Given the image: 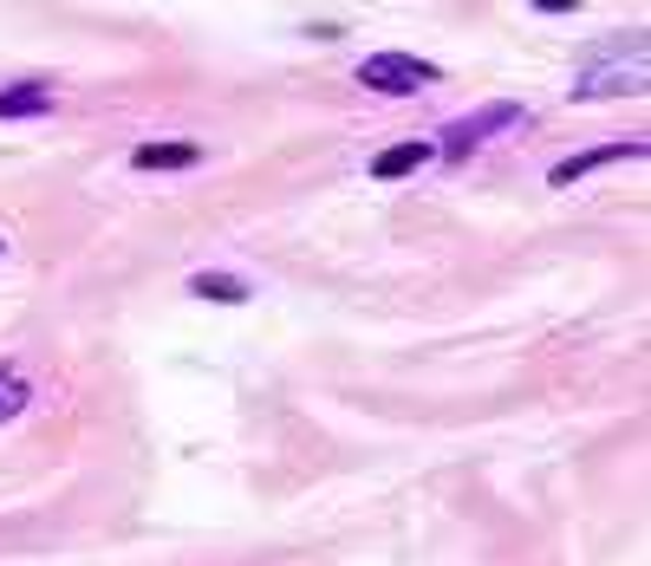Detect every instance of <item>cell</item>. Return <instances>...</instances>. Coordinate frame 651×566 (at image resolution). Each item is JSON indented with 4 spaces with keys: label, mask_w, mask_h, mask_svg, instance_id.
Here are the masks:
<instances>
[{
    "label": "cell",
    "mask_w": 651,
    "mask_h": 566,
    "mask_svg": "<svg viewBox=\"0 0 651 566\" xmlns=\"http://www.w3.org/2000/svg\"><path fill=\"white\" fill-rule=\"evenodd\" d=\"M645 72H651L645 33H626V40H593V46H586V59L574 66V98H586V105H606V98H639V91H645Z\"/></svg>",
    "instance_id": "obj_1"
},
{
    "label": "cell",
    "mask_w": 651,
    "mask_h": 566,
    "mask_svg": "<svg viewBox=\"0 0 651 566\" xmlns=\"http://www.w3.org/2000/svg\"><path fill=\"white\" fill-rule=\"evenodd\" d=\"M502 131H528V111L521 105H482V111H469V118H456V124H443V138H436V156H469V150H482L489 138H502Z\"/></svg>",
    "instance_id": "obj_2"
},
{
    "label": "cell",
    "mask_w": 651,
    "mask_h": 566,
    "mask_svg": "<svg viewBox=\"0 0 651 566\" xmlns=\"http://www.w3.org/2000/svg\"><path fill=\"white\" fill-rule=\"evenodd\" d=\"M436 78L443 72L431 59H417V53H371V59H359V85L378 91V98H411V91H424Z\"/></svg>",
    "instance_id": "obj_3"
},
{
    "label": "cell",
    "mask_w": 651,
    "mask_h": 566,
    "mask_svg": "<svg viewBox=\"0 0 651 566\" xmlns=\"http://www.w3.org/2000/svg\"><path fill=\"white\" fill-rule=\"evenodd\" d=\"M639 156H645L639 138L632 143H593V150H579V156H567V163H554L547 183H554V189H574L579 176H593V170H606V163H639Z\"/></svg>",
    "instance_id": "obj_4"
},
{
    "label": "cell",
    "mask_w": 651,
    "mask_h": 566,
    "mask_svg": "<svg viewBox=\"0 0 651 566\" xmlns=\"http://www.w3.org/2000/svg\"><path fill=\"white\" fill-rule=\"evenodd\" d=\"M431 156H436L431 138H404V143H391V150H378V156H371V176H378V183H398V176L424 170Z\"/></svg>",
    "instance_id": "obj_5"
},
{
    "label": "cell",
    "mask_w": 651,
    "mask_h": 566,
    "mask_svg": "<svg viewBox=\"0 0 651 566\" xmlns=\"http://www.w3.org/2000/svg\"><path fill=\"white\" fill-rule=\"evenodd\" d=\"M131 170H203V143H189V138L138 143L131 150Z\"/></svg>",
    "instance_id": "obj_6"
},
{
    "label": "cell",
    "mask_w": 651,
    "mask_h": 566,
    "mask_svg": "<svg viewBox=\"0 0 651 566\" xmlns=\"http://www.w3.org/2000/svg\"><path fill=\"white\" fill-rule=\"evenodd\" d=\"M46 111H53V85L46 78L0 85V118H46Z\"/></svg>",
    "instance_id": "obj_7"
},
{
    "label": "cell",
    "mask_w": 651,
    "mask_h": 566,
    "mask_svg": "<svg viewBox=\"0 0 651 566\" xmlns=\"http://www.w3.org/2000/svg\"><path fill=\"white\" fill-rule=\"evenodd\" d=\"M189 293H196V300H221V306H248V281H241V274H209V268H203V274L189 281Z\"/></svg>",
    "instance_id": "obj_8"
},
{
    "label": "cell",
    "mask_w": 651,
    "mask_h": 566,
    "mask_svg": "<svg viewBox=\"0 0 651 566\" xmlns=\"http://www.w3.org/2000/svg\"><path fill=\"white\" fill-rule=\"evenodd\" d=\"M26 398H33L26 378H20V371H0V424H13V417L26 411Z\"/></svg>",
    "instance_id": "obj_9"
},
{
    "label": "cell",
    "mask_w": 651,
    "mask_h": 566,
    "mask_svg": "<svg viewBox=\"0 0 651 566\" xmlns=\"http://www.w3.org/2000/svg\"><path fill=\"white\" fill-rule=\"evenodd\" d=\"M541 13H579V0H534Z\"/></svg>",
    "instance_id": "obj_10"
},
{
    "label": "cell",
    "mask_w": 651,
    "mask_h": 566,
    "mask_svg": "<svg viewBox=\"0 0 651 566\" xmlns=\"http://www.w3.org/2000/svg\"><path fill=\"white\" fill-rule=\"evenodd\" d=\"M0 254H7V241H0Z\"/></svg>",
    "instance_id": "obj_11"
}]
</instances>
